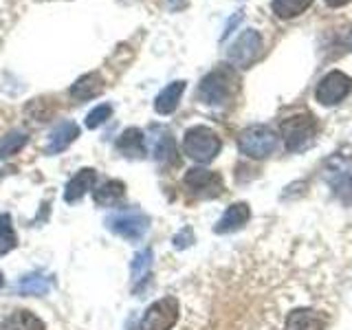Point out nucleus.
Wrapping results in <instances>:
<instances>
[{
    "instance_id": "f257e3e1",
    "label": "nucleus",
    "mask_w": 352,
    "mask_h": 330,
    "mask_svg": "<svg viewBox=\"0 0 352 330\" xmlns=\"http://www.w3.org/2000/svg\"><path fill=\"white\" fill-rule=\"evenodd\" d=\"M240 91V77L231 66H218L212 73L203 77L201 86H198V97L207 106H227L231 99Z\"/></svg>"
},
{
    "instance_id": "f03ea898",
    "label": "nucleus",
    "mask_w": 352,
    "mask_h": 330,
    "mask_svg": "<svg viewBox=\"0 0 352 330\" xmlns=\"http://www.w3.org/2000/svg\"><path fill=\"white\" fill-rule=\"evenodd\" d=\"M223 148V141L212 128L207 126H194L185 132L183 137V152L196 163H212Z\"/></svg>"
},
{
    "instance_id": "7ed1b4c3",
    "label": "nucleus",
    "mask_w": 352,
    "mask_h": 330,
    "mask_svg": "<svg viewBox=\"0 0 352 330\" xmlns=\"http://www.w3.org/2000/svg\"><path fill=\"white\" fill-rule=\"evenodd\" d=\"M282 139L289 152H302L306 150L317 137V121L311 113L293 115L282 121Z\"/></svg>"
},
{
    "instance_id": "20e7f679",
    "label": "nucleus",
    "mask_w": 352,
    "mask_h": 330,
    "mask_svg": "<svg viewBox=\"0 0 352 330\" xmlns=\"http://www.w3.org/2000/svg\"><path fill=\"white\" fill-rule=\"evenodd\" d=\"M278 148V135L269 126H249L238 135V150L249 159H267Z\"/></svg>"
},
{
    "instance_id": "39448f33",
    "label": "nucleus",
    "mask_w": 352,
    "mask_h": 330,
    "mask_svg": "<svg viewBox=\"0 0 352 330\" xmlns=\"http://www.w3.org/2000/svg\"><path fill=\"white\" fill-rule=\"evenodd\" d=\"M106 227L115 236L135 242L146 236V231L150 229V216L143 214L141 209H121L106 218Z\"/></svg>"
},
{
    "instance_id": "423d86ee",
    "label": "nucleus",
    "mask_w": 352,
    "mask_h": 330,
    "mask_svg": "<svg viewBox=\"0 0 352 330\" xmlns=\"http://www.w3.org/2000/svg\"><path fill=\"white\" fill-rule=\"evenodd\" d=\"M181 306L176 297H161V300L152 302L146 313H143L137 330H172L179 322Z\"/></svg>"
},
{
    "instance_id": "0eeeda50",
    "label": "nucleus",
    "mask_w": 352,
    "mask_h": 330,
    "mask_svg": "<svg viewBox=\"0 0 352 330\" xmlns=\"http://www.w3.org/2000/svg\"><path fill=\"white\" fill-rule=\"evenodd\" d=\"M260 53H262V36L256 29H247V31H242L238 40L229 47L227 60L231 62V66L249 69V66L260 58Z\"/></svg>"
},
{
    "instance_id": "6e6552de",
    "label": "nucleus",
    "mask_w": 352,
    "mask_h": 330,
    "mask_svg": "<svg viewBox=\"0 0 352 330\" xmlns=\"http://www.w3.org/2000/svg\"><path fill=\"white\" fill-rule=\"evenodd\" d=\"M185 187L196 198H218L225 192V181L218 172L205 170V168H192L183 176Z\"/></svg>"
},
{
    "instance_id": "1a4fd4ad",
    "label": "nucleus",
    "mask_w": 352,
    "mask_h": 330,
    "mask_svg": "<svg viewBox=\"0 0 352 330\" xmlns=\"http://www.w3.org/2000/svg\"><path fill=\"white\" fill-rule=\"evenodd\" d=\"M352 91V77L344 71H330L319 80L315 88V99L322 106H335L346 99Z\"/></svg>"
},
{
    "instance_id": "9d476101",
    "label": "nucleus",
    "mask_w": 352,
    "mask_h": 330,
    "mask_svg": "<svg viewBox=\"0 0 352 330\" xmlns=\"http://www.w3.org/2000/svg\"><path fill=\"white\" fill-rule=\"evenodd\" d=\"M249 218H251V207L247 203H234L218 218L214 231L216 234H234V231H240L249 223Z\"/></svg>"
},
{
    "instance_id": "9b49d317",
    "label": "nucleus",
    "mask_w": 352,
    "mask_h": 330,
    "mask_svg": "<svg viewBox=\"0 0 352 330\" xmlns=\"http://www.w3.org/2000/svg\"><path fill=\"white\" fill-rule=\"evenodd\" d=\"M97 183V172L93 168H82L64 187V203H77L93 190Z\"/></svg>"
},
{
    "instance_id": "f8f14e48",
    "label": "nucleus",
    "mask_w": 352,
    "mask_h": 330,
    "mask_svg": "<svg viewBox=\"0 0 352 330\" xmlns=\"http://www.w3.org/2000/svg\"><path fill=\"white\" fill-rule=\"evenodd\" d=\"M150 154L159 163H165L174 159L176 154V146H174V139H172V132L165 128V126H154L152 132H150Z\"/></svg>"
},
{
    "instance_id": "ddd939ff",
    "label": "nucleus",
    "mask_w": 352,
    "mask_h": 330,
    "mask_svg": "<svg viewBox=\"0 0 352 330\" xmlns=\"http://www.w3.org/2000/svg\"><path fill=\"white\" fill-rule=\"evenodd\" d=\"M326 317L313 308H295L286 317L284 330H324Z\"/></svg>"
},
{
    "instance_id": "4468645a",
    "label": "nucleus",
    "mask_w": 352,
    "mask_h": 330,
    "mask_svg": "<svg viewBox=\"0 0 352 330\" xmlns=\"http://www.w3.org/2000/svg\"><path fill=\"white\" fill-rule=\"evenodd\" d=\"M115 150L119 154H124L126 159H141L146 154V137H143V132L139 128H128L117 139Z\"/></svg>"
},
{
    "instance_id": "2eb2a0df",
    "label": "nucleus",
    "mask_w": 352,
    "mask_h": 330,
    "mask_svg": "<svg viewBox=\"0 0 352 330\" xmlns=\"http://www.w3.org/2000/svg\"><path fill=\"white\" fill-rule=\"evenodd\" d=\"M77 137H80V126H77L75 121H62V124L51 132L49 143H47V148H44V152H47V154H60V152H64L66 148H69Z\"/></svg>"
},
{
    "instance_id": "dca6fc26",
    "label": "nucleus",
    "mask_w": 352,
    "mask_h": 330,
    "mask_svg": "<svg viewBox=\"0 0 352 330\" xmlns=\"http://www.w3.org/2000/svg\"><path fill=\"white\" fill-rule=\"evenodd\" d=\"M102 91H104V77L93 71V73L82 75L80 80L71 86V97L77 99V102H88V99H95L102 95Z\"/></svg>"
},
{
    "instance_id": "f3484780",
    "label": "nucleus",
    "mask_w": 352,
    "mask_h": 330,
    "mask_svg": "<svg viewBox=\"0 0 352 330\" xmlns=\"http://www.w3.org/2000/svg\"><path fill=\"white\" fill-rule=\"evenodd\" d=\"M185 86H187V82H183V80L165 86L157 95V99H154V110H157L159 115H172L174 110L179 108V102L185 93Z\"/></svg>"
},
{
    "instance_id": "a211bd4d",
    "label": "nucleus",
    "mask_w": 352,
    "mask_h": 330,
    "mask_svg": "<svg viewBox=\"0 0 352 330\" xmlns=\"http://www.w3.org/2000/svg\"><path fill=\"white\" fill-rule=\"evenodd\" d=\"M126 196V185L124 181H104L102 185H97L93 190V198L99 207H115L121 198Z\"/></svg>"
},
{
    "instance_id": "6ab92c4d",
    "label": "nucleus",
    "mask_w": 352,
    "mask_h": 330,
    "mask_svg": "<svg viewBox=\"0 0 352 330\" xmlns=\"http://www.w3.org/2000/svg\"><path fill=\"white\" fill-rule=\"evenodd\" d=\"M0 330H47L42 319L31 311H16L0 322Z\"/></svg>"
},
{
    "instance_id": "aec40b11",
    "label": "nucleus",
    "mask_w": 352,
    "mask_h": 330,
    "mask_svg": "<svg viewBox=\"0 0 352 330\" xmlns=\"http://www.w3.org/2000/svg\"><path fill=\"white\" fill-rule=\"evenodd\" d=\"M150 269H152V249H143L139 251L130 264V273H132V284L139 291L141 284L150 278Z\"/></svg>"
},
{
    "instance_id": "412c9836",
    "label": "nucleus",
    "mask_w": 352,
    "mask_h": 330,
    "mask_svg": "<svg viewBox=\"0 0 352 330\" xmlns=\"http://www.w3.org/2000/svg\"><path fill=\"white\" fill-rule=\"evenodd\" d=\"M313 3H315V0H273L271 9H273V14L278 18L291 20V18L302 16Z\"/></svg>"
},
{
    "instance_id": "4be33fe9",
    "label": "nucleus",
    "mask_w": 352,
    "mask_h": 330,
    "mask_svg": "<svg viewBox=\"0 0 352 330\" xmlns=\"http://www.w3.org/2000/svg\"><path fill=\"white\" fill-rule=\"evenodd\" d=\"M18 247V234L11 214H0V256H7Z\"/></svg>"
},
{
    "instance_id": "5701e85b",
    "label": "nucleus",
    "mask_w": 352,
    "mask_h": 330,
    "mask_svg": "<svg viewBox=\"0 0 352 330\" xmlns=\"http://www.w3.org/2000/svg\"><path fill=\"white\" fill-rule=\"evenodd\" d=\"M27 141H29V135L22 130H11L5 137H0V161L9 159L11 154H18L27 146Z\"/></svg>"
},
{
    "instance_id": "b1692460",
    "label": "nucleus",
    "mask_w": 352,
    "mask_h": 330,
    "mask_svg": "<svg viewBox=\"0 0 352 330\" xmlns=\"http://www.w3.org/2000/svg\"><path fill=\"white\" fill-rule=\"evenodd\" d=\"M51 289L49 280L44 278L40 273H29L25 278L20 280L18 284V293L20 295H33V297H40V295H47Z\"/></svg>"
},
{
    "instance_id": "393cba45",
    "label": "nucleus",
    "mask_w": 352,
    "mask_h": 330,
    "mask_svg": "<svg viewBox=\"0 0 352 330\" xmlns=\"http://www.w3.org/2000/svg\"><path fill=\"white\" fill-rule=\"evenodd\" d=\"M113 117V106L110 104H99L97 108H93L91 113L86 115V128H99V126H104L106 121Z\"/></svg>"
},
{
    "instance_id": "a878e982",
    "label": "nucleus",
    "mask_w": 352,
    "mask_h": 330,
    "mask_svg": "<svg viewBox=\"0 0 352 330\" xmlns=\"http://www.w3.org/2000/svg\"><path fill=\"white\" fill-rule=\"evenodd\" d=\"M335 192L344 198V201H352V174H339L337 181L333 183Z\"/></svg>"
},
{
    "instance_id": "bb28decb",
    "label": "nucleus",
    "mask_w": 352,
    "mask_h": 330,
    "mask_svg": "<svg viewBox=\"0 0 352 330\" xmlns=\"http://www.w3.org/2000/svg\"><path fill=\"white\" fill-rule=\"evenodd\" d=\"M174 247L176 249H187V247H192L194 245V231L190 227H183L179 234L174 236Z\"/></svg>"
},
{
    "instance_id": "cd10ccee",
    "label": "nucleus",
    "mask_w": 352,
    "mask_h": 330,
    "mask_svg": "<svg viewBox=\"0 0 352 330\" xmlns=\"http://www.w3.org/2000/svg\"><path fill=\"white\" fill-rule=\"evenodd\" d=\"M240 20H242V11H238V14H236L234 18H231V20L227 22V29L223 31V38H220V40H227V36H229V33H231V31H234V27L238 25V22H240Z\"/></svg>"
},
{
    "instance_id": "c85d7f7f",
    "label": "nucleus",
    "mask_w": 352,
    "mask_h": 330,
    "mask_svg": "<svg viewBox=\"0 0 352 330\" xmlns=\"http://www.w3.org/2000/svg\"><path fill=\"white\" fill-rule=\"evenodd\" d=\"M324 3H326L328 7H344V5L350 3V0H324Z\"/></svg>"
},
{
    "instance_id": "c756f323",
    "label": "nucleus",
    "mask_w": 352,
    "mask_h": 330,
    "mask_svg": "<svg viewBox=\"0 0 352 330\" xmlns=\"http://www.w3.org/2000/svg\"><path fill=\"white\" fill-rule=\"evenodd\" d=\"M3 284H5V278H3V271H0V289H3Z\"/></svg>"
},
{
    "instance_id": "7c9ffc66",
    "label": "nucleus",
    "mask_w": 352,
    "mask_h": 330,
    "mask_svg": "<svg viewBox=\"0 0 352 330\" xmlns=\"http://www.w3.org/2000/svg\"><path fill=\"white\" fill-rule=\"evenodd\" d=\"M350 47H352V31H350Z\"/></svg>"
}]
</instances>
